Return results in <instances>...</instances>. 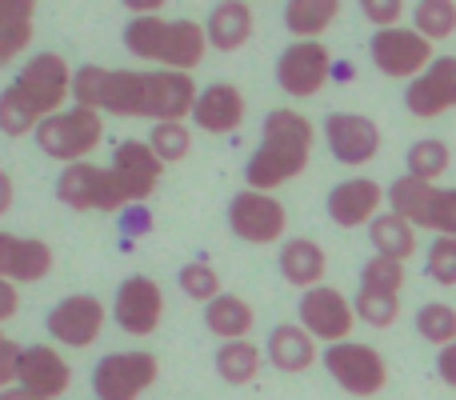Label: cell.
I'll return each mask as SVG.
<instances>
[{"instance_id":"6da1fadb","label":"cell","mask_w":456,"mask_h":400,"mask_svg":"<svg viewBox=\"0 0 456 400\" xmlns=\"http://www.w3.org/2000/svg\"><path fill=\"white\" fill-rule=\"evenodd\" d=\"M72 96L80 109L117 112V117H144L168 125L184 120L197 109V80L189 72H125L85 64L72 77Z\"/></svg>"},{"instance_id":"7c38bea8","label":"cell","mask_w":456,"mask_h":400,"mask_svg":"<svg viewBox=\"0 0 456 400\" xmlns=\"http://www.w3.org/2000/svg\"><path fill=\"white\" fill-rule=\"evenodd\" d=\"M332 72V56L321 40H297L281 53L276 61V85L284 88L289 96H313L324 88Z\"/></svg>"},{"instance_id":"7402d4cb","label":"cell","mask_w":456,"mask_h":400,"mask_svg":"<svg viewBox=\"0 0 456 400\" xmlns=\"http://www.w3.org/2000/svg\"><path fill=\"white\" fill-rule=\"evenodd\" d=\"M324 273H329V257H324V249L316 241H305V236H297V241H289L281 249V276L289 284H297V289H321Z\"/></svg>"},{"instance_id":"83f0119b","label":"cell","mask_w":456,"mask_h":400,"mask_svg":"<svg viewBox=\"0 0 456 400\" xmlns=\"http://www.w3.org/2000/svg\"><path fill=\"white\" fill-rule=\"evenodd\" d=\"M337 12H340L337 0H292V4L284 8V24H289L292 37L316 40L332 20H337Z\"/></svg>"},{"instance_id":"5bb4252c","label":"cell","mask_w":456,"mask_h":400,"mask_svg":"<svg viewBox=\"0 0 456 400\" xmlns=\"http://www.w3.org/2000/svg\"><path fill=\"white\" fill-rule=\"evenodd\" d=\"M112 313H117V324L125 332L149 337V332H157L160 316H165V292H160V284L149 281V276H128L117 289Z\"/></svg>"},{"instance_id":"d4e9b609","label":"cell","mask_w":456,"mask_h":400,"mask_svg":"<svg viewBox=\"0 0 456 400\" xmlns=\"http://www.w3.org/2000/svg\"><path fill=\"white\" fill-rule=\"evenodd\" d=\"M268 361L281 372H305L316 361V340L300 324H276L268 332Z\"/></svg>"},{"instance_id":"cb8c5ba5","label":"cell","mask_w":456,"mask_h":400,"mask_svg":"<svg viewBox=\"0 0 456 400\" xmlns=\"http://www.w3.org/2000/svg\"><path fill=\"white\" fill-rule=\"evenodd\" d=\"M252 8L240 4V0H228V4H216L205 20V32H208V45L221 48V53H236L240 45H248L252 37Z\"/></svg>"},{"instance_id":"b9f144b4","label":"cell","mask_w":456,"mask_h":400,"mask_svg":"<svg viewBox=\"0 0 456 400\" xmlns=\"http://www.w3.org/2000/svg\"><path fill=\"white\" fill-rule=\"evenodd\" d=\"M37 4L32 0H0V29L4 24H32Z\"/></svg>"},{"instance_id":"ee69618b","label":"cell","mask_w":456,"mask_h":400,"mask_svg":"<svg viewBox=\"0 0 456 400\" xmlns=\"http://www.w3.org/2000/svg\"><path fill=\"white\" fill-rule=\"evenodd\" d=\"M16 308H20V300H16V289L8 281H0V324L12 321Z\"/></svg>"},{"instance_id":"ab89813d","label":"cell","mask_w":456,"mask_h":400,"mask_svg":"<svg viewBox=\"0 0 456 400\" xmlns=\"http://www.w3.org/2000/svg\"><path fill=\"white\" fill-rule=\"evenodd\" d=\"M32 40V24H4L0 29V69L8 61H16V53H24Z\"/></svg>"},{"instance_id":"44dd1931","label":"cell","mask_w":456,"mask_h":400,"mask_svg":"<svg viewBox=\"0 0 456 400\" xmlns=\"http://www.w3.org/2000/svg\"><path fill=\"white\" fill-rule=\"evenodd\" d=\"M192 120H197L205 133H236L244 120V96L236 85H208L205 93L197 96V109H192Z\"/></svg>"},{"instance_id":"f546056e","label":"cell","mask_w":456,"mask_h":400,"mask_svg":"<svg viewBox=\"0 0 456 400\" xmlns=\"http://www.w3.org/2000/svg\"><path fill=\"white\" fill-rule=\"evenodd\" d=\"M452 165V152L444 141H433V136H425V141H417L409 149V176H417V181H428L436 184L444 173H449Z\"/></svg>"},{"instance_id":"836d02e7","label":"cell","mask_w":456,"mask_h":400,"mask_svg":"<svg viewBox=\"0 0 456 400\" xmlns=\"http://www.w3.org/2000/svg\"><path fill=\"white\" fill-rule=\"evenodd\" d=\"M149 149L157 152L165 165H176V160H184L192 152V136L189 128H184V120H168V125H152V141Z\"/></svg>"},{"instance_id":"7dc6e473","label":"cell","mask_w":456,"mask_h":400,"mask_svg":"<svg viewBox=\"0 0 456 400\" xmlns=\"http://www.w3.org/2000/svg\"><path fill=\"white\" fill-rule=\"evenodd\" d=\"M0 400H37V396H28L24 388H4V393H0Z\"/></svg>"},{"instance_id":"f1b7e54d","label":"cell","mask_w":456,"mask_h":400,"mask_svg":"<svg viewBox=\"0 0 456 400\" xmlns=\"http://www.w3.org/2000/svg\"><path fill=\"white\" fill-rule=\"evenodd\" d=\"M260 372V348L248 340H228L216 348V377L228 385H248Z\"/></svg>"},{"instance_id":"d590c367","label":"cell","mask_w":456,"mask_h":400,"mask_svg":"<svg viewBox=\"0 0 456 400\" xmlns=\"http://www.w3.org/2000/svg\"><path fill=\"white\" fill-rule=\"evenodd\" d=\"M353 308H356V316H361L364 324H372V329H388V324H396V316H401V297H377V292H361Z\"/></svg>"},{"instance_id":"e575fe53","label":"cell","mask_w":456,"mask_h":400,"mask_svg":"<svg viewBox=\"0 0 456 400\" xmlns=\"http://www.w3.org/2000/svg\"><path fill=\"white\" fill-rule=\"evenodd\" d=\"M176 281H181L184 297L200 300V305H213L216 297H224V292H221V276H216V268L205 265V260H192V265H184Z\"/></svg>"},{"instance_id":"f35d334b","label":"cell","mask_w":456,"mask_h":400,"mask_svg":"<svg viewBox=\"0 0 456 400\" xmlns=\"http://www.w3.org/2000/svg\"><path fill=\"white\" fill-rule=\"evenodd\" d=\"M433 233L456 236V189H436L433 204Z\"/></svg>"},{"instance_id":"277c9868","label":"cell","mask_w":456,"mask_h":400,"mask_svg":"<svg viewBox=\"0 0 456 400\" xmlns=\"http://www.w3.org/2000/svg\"><path fill=\"white\" fill-rule=\"evenodd\" d=\"M125 45L141 61L168 64L173 72H189L205 61L208 32L197 20H165V16H133L125 29Z\"/></svg>"},{"instance_id":"4fadbf2b","label":"cell","mask_w":456,"mask_h":400,"mask_svg":"<svg viewBox=\"0 0 456 400\" xmlns=\"http://www.w3.org/2000/svg\"><path fill=\"white\" fill-rule=\"evenodd\" d=\"M324 141H329L332 157H337L340 165L361 168L380 152V128H377V120L361 117V112H329V120H324Z\"/></svg>"},{"instance_id":"8d00e7d4","label":"cell","mask_w":456,"mask_h":400,"mask_svg":"<svg viewBox=\"0 0 456 400\" xmlns=\"http://www.w3.org/2000/svg\"><path fill=\"white\" fill-rule=\"evenodd\" d=\"M425 268L436 284L452 289L456 284V236H436V241L428 244V265Z\"/></svg>"},{"instance_id":"ba28073f","label":"cell","mask_w":456,"mask_h":400,"mask_svg":"<svg viewBox=\"0 0 456 400\" xmlns=\"http://www.w3.org/2000/svg\"><path fill=\"white\" fill-rule=\"evenodd\" d=\"M56 200H64L69 208L77 212H120L125 208V192H120L117 176H112V168H93V165H69L61 173V181H56Z\"/></svg>"},{"instance_id":"d6986e66","label":"cell","mask_w":456,"mask_h":400,"mask_svg":"<svg viewBox=\"0 0 456 400\" xmlns=\"http://www.w3.org/2000/svg\"><path fill=\"white\" fill-rule=\"evenodd\" d=\"M404 104L420 120H433L441 112L456 109V56H441V61H433L428 72H420L404 93Z\"/></svg>"},{"instance_id":"ffe728a7","label":"cell","mask_w":456,"mask_h":400,"mask_svg":"<svg viewBox=\"0 0 456 400\" xmlns=\"http://www.w3.org/2000/svg\"><path fill=\"white\" fill-rule=\"evenodd\" d=\"M53 273V249L45 241H28V236L0 233V281H45Z\"/></svg>"},{"instance_id":"30bf717a","label":"cell","mask_w":456,"mask_h":400,"mask_svg":"<svg viewBox=\"0 0 456 400\" xmlns=\"http://www.w3.org/2000/svg\"><path fill=\"white\" fill-rule=\"evenodd\" d=\"M372 64L385 77H412L433 69V40H425L417 29H380L369 45Z\"/></svg>"},{"instance_id":"484cf974","label":"cell","mask_w":456,"mask_h":400,"mask_svg":"<svg viewBox=\"0 0 456 400\" xmlns=\"http://www.w3.org/2000/svg\"><path fill=\"white\" fill-rule=\"evenodd\" d=\"M252 321H256V313H252L248 300L228 297V292H224V297H216L213 305H205L208 332H213V337H221L224 345H228V340H248Z\"/></svg>"},{"instance_id":"4dcf8cb0","label":"cell","mask_w":456,"mask_h":400,"mask_svg":"<svg viewBox=\"0 0 456 400\" xmlns=\"http://www.w3.org/2000/svg\"><path fill=\"white\" fill-rule=\"evenodd\" d=\"M417 332L428 340V345H436V348L456 345V308L452 305H441V300H433V305H420Z\"/></svg>"},{"instance_id":"d6a6232c","label":"cell","mask_w":456,"mask_h":400,"mask_svg":"<svg viewBox=\"0 0 456 400\" xmlns=\"http://www.w3.org/2000/svg\"><path fill=\"white\" fill-rule=\"evenodd\" d=\"M404 289V265L401 260H388V257H377L361 268V292H377V297H401Z\"/></svg>"},{"instance_id":"52a82bcc","label":"cell","mask_w":456,"mask_h":400,"mask_svg":"<svg viewBox=\"0 0 456 400\" xmlns=\"http://www.w3.org/2000/svg\"><path fill=\"white\" fill-rule=\"evenodd\" d=\"M157 377L160 364L152 353H112L93 369V393L96 400H141Z\"/></svg>"},{"instance_id":"2e32d148","label":"cell","mask_w":456,"mask_h":400,"mask_svg":"<svg viewBox=\"0 0 456 400\" xmlns=\"http://www.w3.org/2000/svg\"><path fill=\"white\" fill-rule=\"evenodd\" d=\"M72 385V369L56 348L48 345H32L20 353V377H16V388H24L37 400H56L64 396Z\"/></svg>"},{"instance_id":"ac0fdd59","label":"cell","mask_w":456,"mask_h":400,"mask_svg":"<svg viewBox=\"0 0 456 400\" xmlns=\"http://www.w3.org/2000/svg\"><path fill=\"white\" fill-rule=\"evenodd\" d=\"M388 200V189H380L369 176H348L329 192V216L340 228H361L380 216V204Z\"/></svg>"},{"instance_id":"1f68e13d","label":"cell","mask_w":456,"mask_h":400,"mask_svg":"<svg viewBox=\"0 0 456 400\" xmlns=\"http://www.w3.org/2000/svg\"><path fill=\"white\" fill-rule=\"evenodd\" d=\"M412 24L425 40H444L456 32V4L452 0H420L412 8Z\"/></svg>"},{"instance_id":"60d3db41","label":"cell","mask_w":456,"mask_h":400,"mask_svg":"<svg viewBox=\"0 0 456 400\" xmlns=\"http://www.w3.org/2000/svg\"><path fill=\"white\" fill-rule=\"evenodd\" d=\"M20 353H24V348H16L12 340L0 332V393H4V388H12V380L20 377Z\"/></svg>"},{"instance_id":"74e56055","label":"cell","mask_w":456,"mask_h":400,"mask_svg":"<svg viewBox=\"0 0 456 400\" xmlns=\"http://www.w3.org/2000/svg\"><path fill=\"white\" fill-rule=\"evenodd\" d=\"M361 12H364V20L377 24V32L380 29H401L404 4H401V0H364Z\"/></svg>"},{"instance_id":"f6af8a7d","label":"cell","mask_w":456,"mask_h":400,"mask_svg":"<svg viewBox=\"0 0 456 400\" xmlns=\"http://www.w3.org/2000/svg\"><path fill=\"white\" fill-rule=\"evenodd\" d=\"M8 208H12V176L0 168V216H4Z\"/></svg>"},{"instance_id":"603a6c76","label":"cell","mask_w":456,"mask_h":400,"mask_svg":"<svg viewBox=\"0 0 456 400\" xmlns=\"http://www.w3.org/2000/svg\"><path fill=\"white\" fill-rule=\"evenodd\" d=\"M433 204H436V184L417 181V176H396L388 184V208L412 228H433Z\"/></svg>"},{"instance_id":"7a4b0ae2","label":"cell","mask_w":456,"mask_h":400,"mask_svg":"<svg viewBox=\"0 0 456 400\" xmlns=\"http://www.w3.org/2000/svg\"><path fill=\"white\" fill-rule=\"evenodd\" d=\"M72 77L77 72L64 64L56 53H37L16 80L0 93V133L4 136H37V128L48 117H56L64 96L72 93Z\"/></svg>"},{"instance_id":"3957f363","label":"cell","mask_w":456,"mask_h":400,"mask_svg":"<svg viewBox=\"0 0 456 400\" xmlns=\"http://www.w3.org/2000/svg\"><path fill=\"white\" fill-rule=\"evenodd\" d=\"M313 120L300 117L297 109H276L265 117V136L260 149L244 165V181L256 192H273L281 184L297 181L313 160Z\"/></svg>"},{"instance_id":"4316f807","label":"cell","mask_w":456,"mask_h":400,"mask_svg":"<svg viewBox=\"0 0 456 400\" xmlns=\"http://www.w3.org/2000/svg\"><path fill=\"white\" fill-rule=\"evenodd\" d=\"M369 241L377 249V257H388V260H409L417 252V228L409 220H401L396 212H385L369 224Z\"/></svg>"},{"instance_id":"7bdbcfd3","label":"cell","mask_w":456,"mask_h":400,"mask_svg":"<svg viewBox=\"0 0 456 400\" xmlns=\"http://www.w3.org/2000/svg\"><path fill=\"white\" fill-rule=\"evenodd\" d=\"M436 372H441V380L449 388H456V345L441 348V356H436Z\"/></svg>"},{"instance_id":"8992f818","label":"cell","mask_w":456,"mask_h":400,"mask_svg":"<svg viewBox=\"0 0 456 400\" xmlns=\"http://www.w3.org/2000/svg\"><path fill=\"white\" fill-rule=\"evenodd\" d=\"M321 361H324V369H329V377L353 396H377L380 388L388 385L385 356L369 345H356V340L329 345V353H324Z\"/></svg>"},{"instance_id":"9a60e30c","label":"cell","mask_w":456,"mask_h":400,"mask_svg":"<svg viewBox=\"0 0 456 400\" xmlns=\"http://www.w3.org/2000/svg\"><path fill=\"white\" fill-rule=\"evenodd\" d=\"M160 173H165V160H160L144 141H125L117 152H112V176H117V184H120V192H125L128 204L149 200L152 189L160 184Z\"/></svg>"},{"instance_id":"9c48e42d","label":"cell","mask_w":456,"mask_h":400,"mask_svg":"<svg viewBox=\"0 0 456 400\" xmlns=\"http://www.w3.org/2000/svg\"><path fill=\"white\" fill-rule=\"evenodd\" d=\"M228 228L248 244H273V241H281L284 228H289V212H284V204L276 200L273 192L244 189L228 204Z\"/></svg>"},{"instance_id":"bcb514c9","label":"cell","mask_w":456,"mask_h":400,"mask_svg":"<svg viewBox=\"0 0 456 400\" xmlns=\"http://www.w3.org/2000/svg\"><path fill=\"white\" fill-rule=\"evenodd\" d=\"M125 8H133L136 16H157V8H165L160 0H133V4H125Z\"/></svg>"},{"instance_id":"e0dca14e","label":"cell","mask_w":456,"mask_h":400,"mask_svg":"<svg viewBox=\"0 0 456 400\" xmlns=\"http://www.w3.org/2000/svg\"><path fill=\"white\" fill-rule=\"evenodd\" d=\"M104 329V305L96 297H69L48 313V332L69 348H88Z\"/></svg>"},{"instance_id":"5b68a950","label":"cell","mask_w":456,"mask_h":400,"mask_svg":"<svg viewBox=\"0 0 456 400\" xmlns=\"http://www.w3.org/2000/svg\"><path fill=\"white\" fill-rule=\"evenodd\" d=\"M104 125H101V112L93 109H64L56 117H48L45 125L37 128V144L45 157L53 160H69V165H80L88 152L101 144Z\"/></svg>"},{"instance_id":"8fae6325","label":"cell","mask_w":456,"mask_h":400,"mask_svg":"<svg viewBox=\"0 0 456 400\" xmlns=\"http://www.w3.org/2000/svg\"><path fill=\"white\" fill-rule=\"evenodd\" d=\"M297 313H300V329L313 340H329V345H345L356 324V308L348 305L337 289H329V284L308 289L305 297H300Z\"/></svg>"}]
</instances>
